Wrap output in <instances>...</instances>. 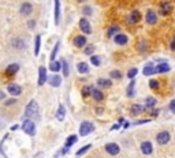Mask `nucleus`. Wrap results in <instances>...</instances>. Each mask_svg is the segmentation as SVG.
I'll return each instance as SVG.
<instances>
[{
    "label": "nucleus",
    "instance_id": "obj_29",
    "mask_svg": "<svg viewBox=\"0 0 175 158\" xmlns=\"http://www.w3.org/2000/svg\"><path fill=\"white\" fill-rule=\"evenodd\" d=\"M13 45H14V48H18V49H23L25 48V42L21 38H14L13 40Z\"/></svg>",
    "mask_w": 175,
    "mask_h": 158
},
{
    "label": "nucleus",
    "instance_id": "obj_39",
    "mask_svg": "<svg viewBox=\"0 0 175 158\" xmlns=\"http://www.w3.org/2000/svg\"><path fill=\"white\" fill-rule=\"evenodd\" d=\"M90 147H92L90 145H86V146H84V147H81V149L77 151V156H82V154H85V153H86V151H88V150L90 149Z\"/></svg>",
    "mask_w": 175,
    "mask_h": 158
},
{
    "label": "nucleus",
    "instance_id": "obj_8",
    "mask_svg": "<svg viewBox=\"0 0 175 158\" xmlns=\"http://www.w3.org/2000/svg\"><path fill=\"white\" fill-rule=\"evenodd\" d=\"M145 19H147L148 25H156V22H157V14H156L153 10H148Z\"/></svg>",
    "mask_w": 175,
    "mask_h": 158
},
{
    "label": "nucleus",
    "instance_id": "obj_47",
    "mask_svg": "<svg viewBox=\"0 0 175 158\" xmlns=\"http://www.w3.org/2000/svg\"><path fill=\"white\" fill-rule=\"evenodd\" d=\"M171 51H175V36H174V38H172V41H171Z\"/></svg>",
    "mask_w": 175,
    "mask_h": 158
},
{
    "label": "nucleus",
    "instance_id": "obj_50",
    "mask_svg": "<svg viewBox=\"0 0 175 158\" xmlns=\"http://www.w3.org/2000/svg\"><path fill=\"white\" fill-rule=\"evenodd\" d=\"M119 127H121V124H114V126L111 127V130H118Z\"/></svg>",
    "mask_w": 175,
    "mask_h": 158
},
{
    "label": "nucleus",
    "instance_id": "obj_13",
    "mask_svg": "<svg viewBox=\"0 0 175 158\" xmlns=\"http://www.w3.org/2000/svg\"><path fill=\"white\" fill-rule=\"evenodd\" d=\"M171 70L170 64H167V63H160L157 67H155V74H163V72H168Z\"/></svg>",
    "mask_w": 175,
    "mask_h": 158
},
{
    "label": "nucleus",
    "instance_id": "obj_40",
    "mask_svg": "<svg viewBox=\"0 0 175 158\" xmlns=\"http://www.w3.org/2000/svg\"><path fill=\"white\" fill-rule=\"evenodd\" d=\"M137 74H138V70H137V68H131V70H130L129 72H127V78H129V79H134V77H136Z\"/></svg>",
    "mask_w": 175,
    "mask_h": 158
},
{
    "label": "nucleus",
    "instance_id": "obj_16",
    "mask_svg": "<svg viewBox=\"0 0 175 158\" xmlns=\"http://www.w3.org/2000/svg\"><path fill=\"white\" fill-rule=\"evenodd\" d=\"M48 82H49L51 86H54V87H58V86L62 85V78L59 77V75H52V77L48 78Z\"/></svg>",
    "mask_w": 175,
    "mask_h": 158
},
{
    "label": "nucleus",
    "instance_id": "obj_27",
    "mask_svg": "<svg viewBox=\"0 0 175 158\" xmlns=\"http://www.w3.org/2000/svg\"><path fill=\"white\" fill-rule=\"evenodd\" d=\"M49 70L54 71V72H58V71H60L62 70V62H51Z\"/></svg>",
    "mask_w": 175,
    "mask_h": 158
},
{
    "label": "nucleus",
    "instance_id": "obj_54",
    "mask_svg": "<svg viewBox=\"0 0 175 158\" xmlns=\"http://www.w3.org/2000/svg\"><path fill=\"white\" fill-rule=\"evenodd\" d=\"M78 2H81V3H82V2H86V0H78Z\"/></svg>",
    "mask_w": 175,
    "mask_h": 158
},
{
    "label": "nucleus",
    "instance_id": "obj_35",
    "mask_svg": "<svg viewBox=\"0 0 175 158\" xmlns=\"http://www.w3.org/2000/svg\"><path fill=\"white\" fill-rule=\"evenodd\" d=\"M90 63L93 66L99 67L100 64H101V60H100V56H96V55H92L90 56Z\"/></svg>",
    "mask_w": 175,
    "mask_h": 158
},
{
    "label": "nucleus",
    "instance_id": "obj_2",
    "mask_svg": "<svg viewBox=\"0 0 175 158\" xmlns=\"http://www.w3.org/2000/svg\"><path fill=\"white\" fill-rule=\"evenodd\" d=\"M22 130H23L25 134L30 135V136H34L36 135V126L30 119H28V120L23 121V124H22Z\"/></svg>",
    "mask_w": 175,
    "mask_h": 158
},
{
    "label": "nucleus",
    "instance_id": "obj_48",
    "mask_svg": "<svg viewBox=\"0 0 175 158\" xmlns=\"http://www.w3.org/2000/svg\"><path fill=\"white\" fill-rule=\"evenodd\" d=\"M140 51H141V52H144V51H145V42H144V41H142V42H141V47H140Z\"/></svg>",
    "mask_w": 175,
    "mask_h": 158
},
{
    "label": "nucleus",
    "instance_id": "obj_46",
    "mask_svg": "<svg viewBox=\"0 0 175 158\" xmlns=\"http://www.w3.org/2000/svg\"><path fill=\"white\" fill-rule=\"evenodd\" d=\"M28 26H29L30 29H34V26H36V21H29V22H28Z\"/></svg>",
    "mask_w": 175,
    "mask_h": 158
},
{
    "label": "nucleus",
    "instance_id": "obj_45",
    "mask_svg": "<svg viewBox=\"0 0 175 158\" xmlns=\"http://www.w3.org/2000/svg\"><path fill=\"white\" fill-rule=\"evenodd\" d=\"M145 123H149V120H138V121H136L134 124L136 126H141V124H145Z\"/></svg>",
    "mask_w": 175,
    "mask_h": 158
},
{
    "label": "nucleus",
    "instance_id": "obj_1",
    "mask_svg": "<svg viewBox=\"0 0 175 158\" xmlns=\"http://www.w3.org/2000/svg\"><path fill=\"white\" fill-rule=\"evenodd\" d=\"M25 115H26V117H29V119H33V117H37V116H39V104H37L34 100H32L30 102L26 105Z\"/></svg>",
    "mask_w": 175,
    "mask_h": 158
},
{
    "label": "nucleus",
    "instance_id": "obj_28",
    "mask_svg": "<svg viewBox=\"0 0 175 158\" xmlns=\"http://www.w3.org/2000/svg\"><path fill=\"white\" fill-rule=\"evenodd\" d=\"M152 74H155V67L152 63H148L147 66H145V68H144V75H147V77H149V75Z\"/></svg>",
    "mask_w": 175,
    "mask_h": 158
},
{
    "label": "nucleus",
    "instance_id": "obj_11",
    "mask_svg": "<svg viewBox=\"0 0 175 158\" xmlns=\"http://www.w3.org/2000/svg\"><path fill=\"white\" fill-rule=\"evenodd\" d=\"M114 41H115V44H118V45H126L127 44V36L126 34H122V33H118L116 36L114 37Z\"/></svg>",
    "mask_w": 175,
    "mask_h": 158
},
{
    "label": "nucleus",
    "instance_id": "obj_15",
    "mask_svg": "<svg viewBox=\"0 0 175 158\" xmlns=\"http://www.w3.org/2000/svg\"><path fill=\"white\" fill-rule=\"evenodd\" d=\"M140 19H141L140 11H133V12L130 14V17H129V23L130 25H136L137 22H140Z\"/></svg>",
    "mask_w": 175,
    "mask_h": 158
},
{
    "label": "nucleus",
    "instance_id": "obj_5",
    "mask_svg": "<svg viewBox=\"0 0 175 158\" xmlns=\"http://www.w3.org/2000/svg\"><path fill=\"white\" fill-rule=\"evenodd\" d=\"M171 12H172V4H171L170 2H163L162 4H160V15L167 17V15H170Z\"/></svg>",
    "mask_w": 175,
    "mask_h": 158
},
{
    "label": "nucleus",
    "instance_id": "obj_43",
    "mask_svg": "<svg viewBox=\"0 0 175 158\" xmlns=\"http://www.w3.org/2000/svg\"><path fill=\"white\" fill-rule=\"evenodd\" d=\"M170 111L172 112V113H175V100H172L170 102Z\"/></svg>",
    "mask_w": 175,
    "mask_h": 158
},
{
    "label": "nucleus",
    "instance_id": "obj_52",
    "mask_svg": "<svg viewBox=\"0 0 175 158\" xmlns=\"http://www.w3.org/2000/svg\"><path fill=\"white\" fill-rule=\"evenodd\" d=\"M159 115V111H153L152 112V116H157Z\"/></svg>",
    "mask_w": 175,
    "mask_h": 158
},
{
    "label": "nucleus",
    "instance_id": "obj_51",
    "mask_svg": "<svg viewBox=\"0 0 175 158\" xmlns=\"http://www.w3.org/2000/svg\"><path fill=\"white\" fill-rule=\"evenodd\" d=\"M96 111H97V115H101V113H103V109H101V108H97Z\"/></svg>",
    "mask_w": 175,
    "mask_h": 158
},
{
    "label": "nucleus",
    "instance_id": "obj_31",
    "mask_svg": "<svg viewBox=\"0 0 175 158\" xmlns=\"http://www.w3.org/2000/svg\"><path fill=\"white\" fill-rule=\"evenodd\" d=\"M156 105V98H153V97H148L147 100H145V108H153Z\"/></svg>",
    "mask_w": 175,
    "mask_h": 158
},
{
    "label": "nucleus",
    "instance_id": "obj_49",
    "mask_svg": "<svg viewBox=\"0 0 175 158\" xmlns=\"http://www.w3.org/2000/svg\"><path fill=\"white\" fill-rule=\"evenodd\" d=\"M4 98H6V94L3 93L2 90H0V101H2V100H4Z\"/></svg>",
    "mask_w": 175,
    "mask_h": 158
},
{
    "label": "nucleus",
    "instance_id": "obj_18",
    "mask_svg": "<svg viewBox=\"0 0 175 158\" xmlns=\"http://www.w3.org/2000/svg\"><path fill=\"white\" fill-rule=\"evenodd\" d=\"M74 45H75L77 48H82L86 45V37L85 36H77L75 38H74Z\"/></svg>",
    "mask_w": 175,
    "mask_h": 158
},
{
    "label": "nucleus",
    "instance_id": "obj_24",
    "mask_svg": "<svg viewBox=\"0 0 175 158\" xmlns=\"http://www.w3.org/2000/svg\"><path fill=\"white\" fill-rule=\"evenodd\" d=\"M64 116H66V109L63 105H59L58 106V112H56V119L59 121H63L64 120Z\"/></svg>",
    "mask_w": 175,
    "mask_h": 158
},
{
    "label": "nucleus",
    "instance_id": "obj_7",
    "mask_svg": "<svg viewBox=\"0 0 175 158\" xmlns=\"http://www.w3.org/2000/svg\"><path fill=\"white\" fill-rule=\"evenodd\" d=\"M47 68L45 67H40L39 68V81H37V83H39V86H43L44 83L47 82Z\"/></svg>",
    "mask_w": 175,
    "mask_h": 158
},
{
    "label": "nucleus",
    "instance_id": "obj_21",
    "mask_svg": "<svg viewBox=\"0 0 175 158\" xmlns=\"http://www.w3.org/2000/svg\"><path fill=\"white\" fill-rule=\"evenodd\" d=\"M144 106L142 105H140V104H134L131 105V108H130V112H131L133 115H140V113H142L144 112Z\"/></svg>",
    "mask_w": 175,
    "mask_h": 158
},
{
    "label": "nucleus",
    "instance_id": "obj_33",
    "mask_svg": "<svg viewBox=\"0 0 175 158\" xmlns=\"http://www.w3.org/2000/svg\"><path fill=\"white\" fill-rule=\"evenodd\" d=\"M60 62H62V70H63V75H64V77H69V74H70L69 64H67V62H66L64 59H62Z\"/></svg>",
    "mask_w": 175,
    "mask_h": 158
},
{
    "label": "nucleus",
    "instance_id": "obj_20",
    "mask_svg": "<svg viewBox=\"0 0 175 158\" xmlns=\"http://www.w3.org/2000/svg\"><path fill=\"white\" fill-rule=\"evenodd\" d=\"M32 11H33V6L30 3H23V4L21 6V14L22 15H29V14H32Z\"/></svg>",
    "mask_w": 175,
    "mask_h": 158
},
{
    "label": "nucleus",
    "instance_id": "obj_53",
    "mask_svg": "<svg viewBox=\"0 0 175 158\" xmlns=\"http://www.w3.org/2000/svg\"><path fill=\"white\" fill-rule=\"evenodd\" d=\"M18 128H19L18 126H13V127H11V130H13V131H15V130H18Z\"/></svg>",
    "mask_w": 175,
    "mask_h": 158
},
{
    "label": "nucleus",
    "instance_id": "obj_32",
    "mask_svg": "<svg viewBox=\"0 0 175 158\" xmlns=\"http://www.w3.org/2000/svg\"><path fill=\"white\" fill-rule=\"evenodd\" d=\"M75 142H77V136H75V135H70V136L66 139V145L64 146H66V147H71Z\"/></svg>",
    "mask_w": 175,
    "mask_h": 158
},
{
    "label": "nucleus",
    "instance_id": "obj_38",
    "mask_svg": "<svg viewBox=\"0 0 175 158\" xmlns=\"http://www.w3.org/2000/svg\"><path fill=\"white\" fill-rule=\"evenodd\" d=\"M84 52H85V55H93V52H95V47L93 45H86L85 47V49H84Z\"/></svg>",
    "mask_w": 175,
    "mask_h": 158
},
{
    "label": "nucleus",
    "instance_id": "obj_14",
    "mask_svg": "<svg viewBox=\"0 0 175 158\" xmlns=\"http://www.w3.org/2000/svg\"><path fill=\"white\" fill-rule=\"evenodd\" d=\"M18 71H19V66H18V64H10L6 68V75H7V77H14Z\"/></svg>",
    "mask_w": 175,
    "mask_h": 158
},
{
    "label": "nucleus",
    "instance_id": "obj_3",
    "mask_svg": "<svg viewBox=\"0 0 175 158\" xmlns=\"http://www.w3.org/2000/svg\"><path fill=\"white\" fill-rule=\"evenodd\" d=\"M93 130H95V126H93V123H90V121H84L80 126V134L82 135V136H86V135H89Z\"/></svg>",
    "mask_w": 175,
    "mask_h": 158
},
{
    "label": "nucleus",
    "instance_id": "obj_36",
    "mask_svg": "<svg viewBox=\"0 0 175 158\" xmlns=\"http://www.w3.org/2000/svg\"><path fill=\"white\" fill-rule=\"evenodd\" d=\"M92 90H93V86H85V87H82V96L86 98V97L92 94Z\"/></svg>",
    "mask_w": 175,
    "mask_h": 158
},
{
    "label": "nucleus",
    "instance_id": "obj_37",
    "mask_svg": "<svg viewBox=\"0 0 175 158\" xmlns=\"http://www.w3.org/2000/svg\"><path fill=\"white\" fill-rule=\"evenodd\" d=\"M110 77L112 79H121L122 78V72L121 71H118V70H114V71H111L110 72Z\"/></svg>",
    "mask_w": 175,
    "mask_h": 158
},
{
    "label": "nucleus",
    "instance_id": "obj_17",
    "mask_svg": "<svg viewBox=\"0 0 175 158\" xmlns=\"http://www.w3.org/2000/svg\"><path fill=\"white\" fill-rule=\"evenodd\" d=\"M97 85H99V87H101V89H110L111 86H112V82H111V79L99 78L97 79Z\"/></svg>",
    "mask_w": 175,
    "mask_h": 158
},
{
    "label": "nucleus",
    "instance_id": "obj_34",
    "mask_svg": "<svg viewBox=\"0 0 175 158\" xmlns=\"http://www.w3.org/2000/svg\"><path fill=\"white\" fill-rule=\"evenodd\" d=\"M134 86H136V81H131L130 82V85L127 86V89H126L127 90V91H126L127 93V97H133L134 96Z\"/></svg>",
    "mask_w": 175,
    "mask_h": 158
},
{
    "label": "nucleus",
    "instance_id": "obj_44",
    "mask_svg": "<svg viewBox=\"0 0 175 158\" xmlns=\"http://www.w3.org/2000/svg\"><path fill=\"white\" fill-rule=\"evenodd\" d=\"M14 104H17V100H14V98L6 101V105H7V106H8V105H14Z\"/></svg>",
    "mask_w": 175,
    "mask_h": 158
},
{
    "label": "nucleus",
    "instance_id": "obj_4",
    "mask_svg": "<svg viewBox=\"0 0 175 158\" xmlns=\"http://www.w3.org/2000/svg\"><path fill=\"white\" fill-rule=\"evenodd\" d=\"M170 139H171V135H170L168 131H162V132H159L157 136H156V141H157L159 145H166V143H168Z\"/></svg>",
    "mask_w": 175,
    "mask_h": 158
},
{
    "label": "nucleus",
    "instance_id": "obj_23",
    "mask_svg": "<svg viewBox=\"0 0 175 158\" xmlns=\"http://www.w3.org/2000/svg\"><path fill=\"white\" fill-rule=\"evenodd\" d=\"M119 30H121V29H119V26L111 25L110 29L107 30V37H110V38H111V37H115V36H116L118 33H119Z\"/></svg>",
    "mask_w": 175,
    "mask_h": 158
},
{
    "label": "nucleus",
    "instance_id": "obj_19",
    "mask_svg": "<svg viewBox=\"0 0 175 158\" xmlns=\"http://www.w3.org/2000/svg\"><path fill=\"white\" fill-rule=\"evenodd\" d=\"M60 19V0H55V25H59Z\"/></svg>",
    "mask_w": 175,
    "mask_h": 158
},
{
    "label": "nucleus",
    "instance_id": "obj_9",
    "mask_svg": "<svg viewBox=\"0 0 175 158\" xmlns=\"http://www.w3.org/2000/svg\"><path fill=\"white\" fill-rule=\"evenodd\" d=\"M106 151L110 153L111 156H118L119 151H121V149H119V146L116 143H107L106 145Z\"/></svg>",
    "mask_w": 175,
    "mask_h": 158
},
{
    "label": "nucleus",
    "instance_id": "obj_22",
    "mask_svg": "<svg viewBox=\"0 0 175 158\" xmlns=\"http://www.w3.org/2000/svg\"><path fill=\"white\" fill-rule=\"evenodd\" d=\"M77 70L80 74H88L89 72V66L85 62H81L77 64Z\"/></svg>",
    "mask_w": 175,
    "mask_h": 158
},
{
    "label": "nucleus",
    "instance_id": "obj_26",
    "mask_svg": "<svg viewBox=\"0 0 175 158\" xmlns=\"http://www.w3.org/2000/svg\"><path fill=\"white\" fill-rule=\"evenodd\" d=\"M40 47H41V36H36V38H34V55L36 56H39L40 53Z\"/></svg>",
    "mask_w": 175,
    "mask_h": 158
},
{
    "label": "nucleus",
    "instance_id": "obj_42",
    "mask_svg": "<svg viewBox=\"0 0 175 158\" xmlns=\"http://www.w3.org/2000/svg\"><path fill=\"white\" fill-rule=\"evenodd\" d=\"M149 86H151V89H159V86H160V83H159V81H156V79H152V81L149 82Z\"/></svg>",
    "mask_w": 175,
    "mask_h": 158
},
{
    "label": "nucleus",
    "instance_id": "obj_25",
    "mask_svg": "<svg viewBox=\"0 0 175 158\" xmlns=\"http://www.w3.org/2000/svg\"><path fill=\"white\" fill-rule=\"evenodd\" d=\"M92 96H93V98H95L96 101H103V98H104V94L101 93V90H99V89H96V87H93Z\"/></svg>",
    "mask_w": 175,
    "mask_h": 158
},
{
    "label": "nucleus",
    "instance_id": "obj_41",
    "mask_svg": "<svg viewBox=\"0 0 175 158\" xmlns=\"http://www.w3.org/2000/svg\"><path fill=\"white\" fill-rule=\"evenodd\" d=\"M82 14L84 15H92L93 14V10L89 6H85V7H82Z\"/></svg>",
    "mask_w": 175,
    "mask_h": 158
},
{
    "label": "nucleus",
    "instance_id": "obj_10",
    "mask_svg": "<svg viewBox=\"0 0 175 158\" xmlns=\"http://www.w3.org/2000/svg\"><path fill=\"white\" fill-rule=\"evenodd\" d=\"M80 29L82 30V33H85V34H90V33H92L90 23H89L85 18H82V19L80 21Z\"/></svg>",
    "mask_w": 175,
    "mask_h": 158
},
{
    "label": "nucleus",
    "instance_id": "obj_12",
    "mask_svg": "<svg viewBox=\"0 0 175 158\" xmlns=\"http://www.w3.org/2000/svg\"><path fill=\"white\" fill-rule=\"evenodd\" d=\"M141 151H142L145 156H149L153 151V147H152V143L151 142H142L141 143Z\"/></svg>",
    "mask_w": 175,
    "mask_h": 158
},
{
    "label": "nucleus",
    "instance_id": "obj_30",
    "mask_svg": "<svg viewBox=\"0 0 175 158\" xmlns=\"http://www.w3.org/2000/svg\"><path fill=\"white\" fill-rule=\"evenodd\" d=\"M59 48H60V41H58L56 44H55V47H54V51H52V53H51V62H55V57H56V55H58V51H59Z\"/></svg>",
    "mask_w": 175,
    "mask_h": 158
},
{
    "label": "nucleus",
    "instance_id": "obj_6",
    "mask_svg": "<svg viewBox=\"0 0 175 158\" xmlns=\"http://www.w3.org/2000/svg\"><path fill=\"white\" fill-rule=\"evenodd\" d=\"M7 91H8L11 96H19V94L22 93V87L17 83H10L8 86H7Z\"/></svg>",
    "mask_w": 175,
    "mask_h": 158
}]
</instances>
